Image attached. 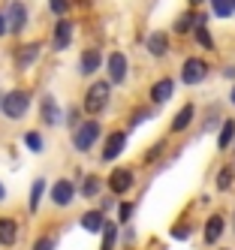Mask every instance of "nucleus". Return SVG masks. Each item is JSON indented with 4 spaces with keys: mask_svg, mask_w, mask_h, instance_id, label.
<instances>
[{
    "mask_svg": "<svg viewBox=\"0 0 235 250\" xmlns=\"http://www.w3.org/2000/svg\"><path fill=\"white\" fill-rule=\"evenodd\" d=\"M108 82H94L85 91V112L87 115H100L103 109H106V103H108Z\"/></svg>",
    "mask_w": 235,
    "mask_h": 250,
    "instance_id": "f257e3e1",
    "label": "nucleus"
},
{
    "mask_svg": "<svg viewBox=\"0 0 235 250\" xmlns=\"http://www.w3.org/2000/svg\"><path fill=\"white\" fill-rule=\"evenodd\" d=\"M27 105H30V94L27 91H9L3 97V105H0V109H3V115L9 121H18V118H24Z\"/></svg>",
    "mask_w": 235,
    "mask_h": 250,
    "instance_id": "f03ea898",
    "label": "nucleus"
},
{
    "mask_svg": "<svg viewBox=\"0 0 235 250\" xmlns=\"http://www.w3.org/2000/svg\"><path fill=\"white\" fill-rule=\"evenodd\" d=\"M97 139H100V124L90 118V121H85V124H79V127H76L72 145H76V151H90Z\"/></svg>",
    "mask_w": 235,
    "mask_h": 250,
    "instance_id": "7ed1b4c3",
    "label": "nucleus"
},
{
    "mask_svg": "<svg viewBox=\"0 0 235 250\" xmlns=\"http://www.w3.org/2000/svg\"><path fill=\"white\" fill-rule=\"evenodd\" d=\"M205 76H208V63L199 58H187L184 66H181V82L184 84H199V82H205Z\"/></svg>",
    "mask_w": 235,
    "mask_h": 250,
    "instance_id": "20e7f679",
    "label": "nucleus"
},
{
    "mask_svg": "<svg viewBox=\"0 0 235 250\" xmlns=\"http://www.w3.org/2000/svg\"><path fill=\"white\" fill-rule=\"evenodd\" d=\"M24 24H27V6L15 0V3H9V12H6V27L12 33H21Z\"/></svg>",
    "mask_w": 235,
    "mask_h": 250,
    "instance_id": "39448f33",
    "label": "nucleus"
},
{
    "mask_svg": "<svg viewBox=\"0 0 235 250\" xmlns=\"http://www.w3.org/2000/svg\"><path fill=\"white\" fill-rule=\"evenodd\" d=\"M40 51H43V45H40V42H24L21 48L15 51V66H18V69L33 66V61L40 58Z\"/></svg>",
    "mask_w": 235,
    "mask_h": 250,
    "instance_id": "423d86ee",
    "label": "nucleus"
},
{
    "mask_svg": "<svg viewBox=\"0 0 235 250\" xmlns=\"http://www.w3.org/2000/svg\"><path fill=\"white\" fill-rule=\"evenodd\" d=\"M133 187V172L130 169H115L112 175H108V190H112V193H127V190H130Z\"/></svg>",
    "mask_w": 235,
    "mask_h": 250,
    "instance_id": "0eeeda50",
    "label": "nucleus"
},
{
    "mask_svg": "<svg viewBox=\"0 0 235 250\" xmlns=\"http://www.w3.org/2000/svg\"><path fill=\"white\" fill-rule=\"evenodd\" d=\"M72 196H76V184L66 181V178H61V181L51 187V202L54 205H69Z\"/></svg>",
    "mask_w": 235,
    "mask_h": 250,
    "instance_id": "6e6552de",
    "label": "nucleus"
},
{
    "mask_svg": "<svg viewBox=\"0 0 235 250\" xmlns=\"http://www.w3.org/2000/svg\"><path fill=\"white\" fill-rule=\"evenodd\" d=\"M127 148V133H112L106 139V148H103V160L106 163H112V160Z\"/></svg>",
    "mask_w": 235,
    "mask_h": 250,
    "instance_id": "1a4fd4ad",
    "label": "nucleus"
},
{
    "mask_svg": "<svg viewBox=\"0 0 235 250\" xmlns=\"http://www.w3.org/2000/svg\"><path fill=\"white\" fill-rule=\"evenodd\" d=\"M108 79H112L115 84H121L127 79V58L121 55V51H112V55H108Z\"/></svg>",
    "mask_w": 235,
    "mask_h": 250,
    "instance_id": "9d476101",
    "label": "nucleus"
},
{
    "mask_svg": "<svg viewBox=\"0 0 235 250\" xmlns=\"http://www.w3.org/2000/svg\"><path fill=\"white\" fill-rule=\"evenodd\" d=\"M100 63H103V55L97 48H87L85 55H82V61H79V73L82 76H94L97 69H100Z\"/></svg>",
    "mask_w": 235,
    "mask_h": 250,
    "instance_id": "9b49d317",
    "label": "nucleus"
},
{
    "mask_svg": "<svg viewBox=\"0 0 235 250\" xmlns=\"http://www.w3.org/2000/svg\"><path fill=\"white\" fill-rule=\"evenodd\" d=\"M69 40H72V24H69V19H61L58 21V27H54V51H64L66 45H69Z\"/></svg>",
    "mask_w": 235,
    "mask_h": 250,
    "instance_id": "f8f14e48",
    "label": "nucleus"
},
{
    "mask_svg": "<svg viewBox=\"0 0 235 250\" xmlns=\"http://www.w3.org/2000/svg\"><path fill=\"white\" fill-rule=\"evenodd\" d=\"M40 118L48 124V127H54V124H61V109H58V100L54 97H43V105H40Z\"/></svg>",
    "mask_w": 235,
    "mask_h": 250,
    "instance_id": "ddd939ff",
    "label": "nucleus"
},
{
    "mask_svg": "<svg viewBox=\"0 0 235 250\" xmlns=\"http://www.w3.org/2000/svg\"><path fill=\"white\" fill-rule=\"evenodd\" d=\"M145 45H148V51H151L154 58H163V55L169 51V37H166L163 30H154L151 37H148V42H145Z\"/></svg>",
    "mask_w": 235,
    "mask_h": 250,
    "instance_id": "4468645a",
    "label": "nucleus"
},
{
    "mask_svg": "<svg viewBox=\"0 0 235 250\" xmlns=\"http://www.w3.org/2000/svg\"><path fill=\"white\" fill-rule=\"evenodd\" d=\"M18 238V223L9 220V217H0V244L3 247H12Z\"/></svg>",
    "mask_w": 235,
    "mask_h": 250,
    "instance_id": "2eb2a0df",
    "label": "nucleus"
},
{
    "mask_svg": "<svg viewBox=\"0 0 235 250\" xmlns=\"http://www.w3.org/2000/svg\"><path fill=\"white\" fill-rule=\"evenodd\" d=\"M220 235H223V214H211V217L205 220V241L214 244Z\"/></svg>",
    "mask_w": 235,
    "mask_h": 250,
    "instance_id": "dca6fc26",
    "label": "nucleus"
},
{
    "mask_svg": "<svg viewBox=\"0 0 235 250\" xmlns=\"http://www.w3.org/2000/svg\"><path fill=\"white\" fill-rule=\"evenodd\" d=\"M172 87H175V82L172 79H160V82H154V87H151V100L160 105V103H166L169 97H172Z\"/></svg>",
    "mask_w": 235,
    "mask_h": 250,
    "instance_id": "f3484780",
    "label": "nucleus"
},
{
    "mask_svg": "<svg viewBox=\"0 0 235 250\" xmlns=\"http://www.w3.org/2000/svg\"><path fill=\"white\" fill-rule=\"evenodd\" d=\"M193 115H196V109H193V103H187V105H181V109H178V115H175V121H172V133H181V130H187V124L193 121Z\"/></svg>",
    "mask_w": 235,
    "mask_h": 250,
    "instance_id": "a211bd4d",
    "label": "nucleus"
},
{
    "mask_svg": "<svg viewBox=\"0 0 235 250\" xmlns=\"http://www.w3.org/2000/svg\"><path fill=\"white\" fill-rule=\"evenodd\" d=\"M103 226H106L103 211H87L85 217H82V229L85 232H103Z\"/></svg>",
    "mask_w": 235,
    "mask_h": 250,
    "instance_id": "6ab92c4d",
    "label": "nucleus"
},
{
    "mask_svg": "<svg viewBox=\"0 0 235 250\" xmlns=\"http://www.w3.org/2000/svg\"><path fill=\"white\" fill-rule=\"evenodd\" d=\"M235 139V121H226L220 127V136H217V148H229Z\"/></svg>",
    "mask_w": 235,
    "mask_h": 250,
    "instance_id": "aec40b11",
    "label": "nucleus"
},
{
    "mask_svg": "<svg viewBox=\"0 0 235 250\" xmlns=\"http://www.w3.org/2000/svg\"><path fill=\"white\" fill-rule=\"evenodd\" d=\"M43 193H45V181H43V178H36V181L30 184V211H36V208H40Z\"/></svg>",
    "mask_w": 235,
    "mask_h": 250,
    "instance_id": "412c9836",
    "label": "nucleus"
},
{
    "mask_svg": "<svg viewBox=\"0 0 235 250\" xmlns=\"http://www.w3.org/2000/svg\"><path fill=\"white\" fill-rule=\"evenodd\" d=\"M118 241V223H106L103 226V250H112Z\"/></svg>",
    "mask_w": 235,
    "mask_h": 250,
    "instance_id": "4be33fe9",
    "label": "nucleus"
},
{
    "mask_svg": "<svg viewBox=\"0 0 235 250\" xmlns=\"http://www.w3.org/2000/svg\"><path fill=\"white\" fill-rule=\"evenodd\" d=\"M199 24V15H193V12H184V15H178V21H175V30L178 33H187L190 27H196Z\"/></svg>",
    "mask_w": 235,
    "mask_h": 250,
    "instance_id": "5701e85b",
    "label": "nucleus"
},
{
    "mask_svg": "<svg viewBox=\"0 0 235 250\" xmlns=\"http://www.w3.org/2000/svg\"><path fill=\"white\" fill-rule=\"evenodd\" d=\"M196 42L202 45V48H214V42H211V37H208V30H205V19L199 15V24H196Z\"/></svg>",
    "mask_w": 235,
    "mask_h": 250,
    "instance_id": "b1692460",
    "label": "nucleus"
},
{
    "mask_svg": "<svg viewBox=\"0 0 235 250\" xmlns=\"http://www.w3.org/2000/svg\"><path fill=\"white\" fill-rule=\"evenodd\" d=\"M100 187H103V184H100V178H97V175H87V178H85V184H82V196H87V199H90V196H97V193H100Z\"/></svg>",
    "mask_w": 235,
    "mask_h": 250,
    "instance_id": "393cba45",
    "label": "nucleus"
},
{
    "mask_svg": "<svg viewBox=\"0 0 235 250\" xmlns=\"http://www.w3.org/2000/svg\"><path fill=\"white\" fill-rule=\"evenodd\" d=\"M24 145H27L33 154H40V151H43V136H40V133H24Z\"/></svg>",
    "mask_w": 235,
    "mask_h": 250,
    "instance_id": "a878e982",
    "label": "nucleus"
},
{
    "mask_svg": "<svg viewBox=\"0 0 235 250\" xmlns=\"http://www.w3.org/2000/svg\"><path fill=\"white\" fill-rule=\"evenodd\" d=\"M211 3H214L217 19H226V15L232 12V0H211Z\"/></svg>",
    "mask_w": 235,
    "mask_h": 250,
    "instance_id": "bb28decb",
    "label": "nucleus"
},
{
    "mask_svg": "<svg viewBox=\"0 0 235 250\" xmlns=\"http://www.w3.org/2000/svg\"><path fill=\"white\" fill-rule=\"evenodd\" d=\"M48 6H51V12H54V15H66L69 0H48Z\"/></svg>",
    "mask_w": 235,
    "mask_h": 250,
    "instance_id": "cd10ccee",
    "label": "nucleus"
},
{
    "mask_svg": "<svg viewBox=\"0 0 235 250\" xmlns=\"http://www.w3.org/2000/svg\"><path fill=\"white\" fill-rule=\"evenodd\" d=\"M229 184H232V172L223 169L220 175H217V190H229Z\"/></svg>",
    "mask_w": 235,
    "mask_h": 250,
    "instance_id": "c85d7f7f",
    "label": "nucleus"
},
{
    "mask_svg": "<svg viewBox=\"0 0 235 250\" xmlns=\"http://www.w3.org/2000/svg\"><path fill=\"white\" fill-rule=\"evenodd\" d=\"M33 250H54V241L43 235V238H36V244H33Z\"/></svg>",
    "mask_w": 235,
    "mask_h": 250,
    "instance_id": "c756f323",
    "label": "nucleus"
},
{
    "mask_svg": "<svg viewBox=\"0 0 235 250\" xmlns=\"http://www.w3.org/2000/svg\"><path fill=\"white\" fill-rule=\"evenodd\" d=\"M118 217H121V223H127V220L133 217V205H130V202H124V205H121V214H118Z\"/></svg>",
    "mask_w": 235,
    "mask_h": 250,
    "instance_id": "7c9ffc66",
    "label": "nucleus"
},
{
    "mask_svg": "<svg viewBox=\"0 0 235 250\" xmlns=\"http://www.w3.org/2000/svg\"><path fill=\"white\" fill-rule=\"evenodd\" d=\"M172 235H175L178 241H184V238H190V229H187V226H175V229H172Z\"/></svg>",
    "mask_w": 235,
    "mask_h": 250,
    "instance_id": "2f4dec72",
    "label": "nucleus"
},
{
    "mask_svg": "<svg viewBox=\"0 0 235 250\" xmlns=\"http://www.w3.org/2000/svg\"><path fill=\"white\" fill-rule=\"evenodd\" d=\"M66 121L72 124V127H79V112H76V109H69V115H66Z\"/></svg>",
    "mask_w": 235,
    "mask_h": 250,
    "instance_id": "473e14b6",
    "label": "nucleus"
},
{
    "mask_svg": "<svg viewBox=\"0 0 235 250\" xmlns=\"http://www.w3.org/2000/svg\"><path fill=\"white\" fill-rule=\"evenodd\" d=\"M6 30H9V27H6V15H3V12H0V37H3V33H6Z\"/></svg>",
    "mask_w": 235,
    "mask_h": 250,
    "instance_id": "72a5a7b5",
    "label": "nucleus"
},
{
    "mask_svg": "<svg viewBox=\"0 0 235 250\" xmlns=\"http://www.w3.org/2000/svg\"><path fill=\"white\" fill-rule=\"evenodd\" d=\"M145 118H148V112H136V118H133V127H136V124H142Z\"/></svg>",
    "mask_w": 235,
    "mask_h": 250,
    "instance_id": "f704fd0d",
    "label": "nucleus"
},
{
    "mask_svg": "<svg viewBox=\"0 0 235 250\" xmlns=\"http://www.w3.org/2000/svg\"><path fill=\"white\" fill-rule=\"evenodd\" d=\"M6 199V187H3V181H0V202Z\"/></svg>",
    "mask_w": 235,
    "mask_h": 250,
    "instance_id": "c9c22d12",
    "label": "nucleus"
},
{
    "mask_svg": "<svg viewBox=\"0 0 235 250\" xmlns=\"http://www.w3.org/2000/svg\"><path fill=\"white\" fill-rule=\"evenodd\" d=\"M199 3H205V0H190V6H199Z\"/></svg>",
    "mask_w": 235,
    "mask_h": 250,
    "instance_id": "e433bc0d",
    "label": "nucleus"
},
{
    "mask_svg": "<svg viewBox=\"0 0 235 250\" xmlns=\"http://www.w3.org/2000/svg\"><path fill=\"white\" fill-rule=\"evenodd\" d=\"M229 100H232V105H235V87H232V94H229Z\"/></svg>",
    "mask_w": 235,
    "mask_h": 250,
    "instance_id": "4c0bfd02",
    "label": "nucleus"
},
{
    "mask_svg": "<svg viewBox=\"0 0 235 250\" xmlns=\"http://www.w3.org/2000/svg\"><path fill=\"white\" fill-rule=\"evenodd\" d=\"M0 105H3V97H0Z\"/></svg>",
    "mask_w": 235,
    "mask_h": 250,
    "instance_id": "58836bf2",
    "label": "nucleus"
},
{
    "mask_svg": "<svg viewBox=\"0 0 235 250\" xmlns=\"http://www.w3.org/2000/svg\"><path fill=\"white\" fill-rule=\"evenodd\" d=\"M232 9H235V0H232Z\"/></svg>",
    "mask_w": 235,
    "mask_h": 250,
    "instance_id": "ea45409f",
    "label": "nucleus"
}]
</instances>
